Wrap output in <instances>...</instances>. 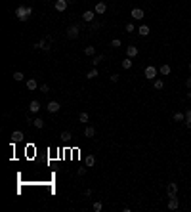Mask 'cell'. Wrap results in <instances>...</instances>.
Returning <instances> with one entry per match:
<instances>
[{"instance_id": "60d3db41", "label": "cell", "mask_w": 191, "mask_h": 212, "mask_svg": "<svg viewBox=\"0 0 191 212\" xmlns=\"http://www.w3.org/2000/svg\"><path fill=\"white\" fill-rule=\"evenodd\" d=\"M189 71H191V63H189Z\"/></svg>"}, {"instance_id": "3957f363", "label": "cell", "mask_w": 191, "mask_h": 212, "mask_svg": "<svg viewBox=\"0 0 191 212\" xmlns=\"http://www.w3.org/2000/svg\"><path fill=\"white\" fill-rule=\"evenodd\" d=\"M143 73H145V79L147 80H155V79H157V75H159V69L155 65H147Z\"/></svg>"}, {"instance_id": "4316f807", "label": "cell", "mask_w": 191, "mask_h": 212, "mask_svg": "<svg viewBox=\"0 0 191 212\" xmlns=\"http://www.w3.org/2000/svg\"><path fill=\"white\" fill-rule=\"evenodd\" d=\"M101 61H103V55L101 54H97V55H94V59H92V65H97V63H101Z\"/></svg>"}, {"instance_id": "30bf717a", "label": "cell", "mask_w": 191, "mask_h": 212, "mask_svg": "<svg viewBox=\"0 0 191 212\" xmlns=\"http://www.w3.org/2000/svg\"><path fill=\"white\" fill-rule=\"evenodd\" d=\"M130 15H132L134 19H136V21H140V19H143V15H145V13H143V10H142V8H134L132 12H130Z\"/></svg>"}, {"instance_id": "9c48e42d", "label": "cell", "mask_w": 191, "mask_h": 212, "mask_svg": "<svg viewBox=\"0 0 191 212\" xmlns=\"http://www.w3.org/2000/svg\"><path fill=\"white\" fill-rule=\"evenodd\" d=\"M94 12H96V15H103V13L107 12V4L105 2H97L96 8H94Z\"/></svg>"}, {"instance_id": "4dcf8cb0", "label": "cell", "mask_w": 191, "mask_h": 212, "mask_svg": "<svg viewBox=\"0 0 191 212\" xmlns=\"http://www.w3.org/2000/svg\"><path fill=\"white\" fill-rule=\"evenodd\" d=\"M118 46H122V42H121L118 38H113V40H111V48H118Z\"/></svg>"}, {"instance_id": "d4e9b609", "label": "cell", "mask_w": 191, "mask_h": 212, "mask_svg": "<svg viewBox=\"0 0 191 212\" xmlns=\"http://www.w3.org/2000/svg\"><path fill=\"white\" fill-rule=\"evenodd\" d=\"M185 126H187V128H191V109H187V111H185Z\"/></svg>"}, {"instance_id": "ac0fdd59", "label": "cell", "mask_w": 191, "mask_h": 212, "mask_svg": "<svg viewBox=\"0 0 191 212\" xmlns=\"http://www.w3.org/2000/svg\"><path fill=\"white\" fill-rule=\"evenodd\" d=\"M38 88V82L34 79H27V90H37Z\"/></svg>"}, {"instance_id": "1f68e13d", "label": "cell", "mask_w": 191, "mask_h": 212, "mask_svg": "<svg viewBox=\"0 0 191 212\" xmlns=\"http://www.w3.org/2000/svg\"><path fill=\"white\" fill-rule=\"evenodd\" d=\"M79 121H80V122H88V113H80V115H79Z\"/></svg>"}, {"instance_id": "52a82bcc", "label": "cell", "mask_w": 191, "mask_h": 212, "mask_svg": "<svg viewBox=\"0 0 191 212\" xmlns=\"http://www.w3.org/2000/svg\"><path fill=\"white\" fill-rule=\"evenodd\" d=\"M67 6H69V2H67V0H55V2H54V8L58 10V12H65Z\"/></svg>"}, {"instance_id": "2e32d148", "label": "cell", "mask_w": 191, "mask_h": 212, "mask_svg": "<svg viewBox=\"0 0 191 212\" xmlns=\"http://www.w3.org/2000/svg\"><path fill=\"white\" fill-rule=\"evenodd\" d=\"M159 73H161L163 76H168L170 73H172V67H170V65H166V63H164V65H161V69H159Z\"/></svg>"}, {"instance_id": "74e56055", "label": "cell", "mask_w": 191, "mask_h": 212, "mask_svg": "<svg viewBox=\"0 0 191 212\" xmlns=\"http://www.w3.org/2000/svg\"><path fill=\"white\" fill-rule=\"evenodd\" d=\"M185 86L191 88V76H187V79H185Z\"/></svg>"}, {"instance_id": "e575fe53", "label": "cell", "mask_w": 191, "mask_h": 212, "mask_svg": "<svg viewBox=\"0 0 191 212\" xmlns=\"http://www.w3.org/2000/svg\"><path fill=\"white\" fill-rule=\"evenodd\" d=\"M100 27H101V23H100V21H92V29H94V31H96V29H100Z\"/></svg>"}, {"instance_id": "8d00e7d4", "label": "cell", "mask_w": 191, "mask_h": 212, "mask_svg": "<svg viewBox=\"0 0 191 212\" xmlns=\"http://www.w3.org/2000/svg\"><path fill=\"white\" fill-rule=\"evenodd\" d=\"M86 168H88V166H84V168H79V176H84V174H86Z\"/></svg>"}, {"instance_id": "484cf974", "label": "cell", "mask_w": 191, "mask_h": 212, "mask_svg": "<svg viewBox=\"0 0 191 212\" xmlns=\"http://www.w3.org/2000/svg\"><path fill=\"white\" fill-rule=\"evenodd\" d=\"M84 54H86V55H96V48H94V46H86V48H84Z\"/></svg>"}, {"instance_id": "7402d4cb", "label": "cell", "mask_w": 191, "mask_h": 212, "mask_svg": "<svg viewBox=\"0 0 191 212\" xmlns=\"http://www.w3.org/2000/svg\"><path fill=\"white\" fill-rule=\"evenodd\" d=\"M122 69H130V67H132V58H128V55H126V58L124 59H122Z\"/></svg>"}, {"instance_id": "d6a6232c", "label": "cell", "mask_w": 191, "mask_h": 212, "mask_svg": "<svg viewBox=\"0 0 191 212\" xmlns=\"http://www.w3.org/2000/svg\"><path fill=\"white\" fill-rule=\"evenodd\" d=\"M124 31H126V33H134L136 29H134V25H132V23H128L126 27H124Z\"/></svg>"}, {"instance_id": "4fadbf2b", "label": "cell", "mask_w": 191, "mask_h": 212, "mask_svg": "<svg viewBox=\"0 0 191 212\" xmlns=\"http://www.w3.org/2000/svg\"><path fill=\"white\" fill-rule=\"evenodd\" d=\"M168 208L170 210H178L180 208V201H178V197H172L168 201Z\"/></svg>"}, {"instance_id": "7c38bea8", "label": "cell", "mask_w": 191, "mask_h": 212, "mask_svg": "<svg viewBox=\"0 0 191 212\" xmlns=\"http://www.w3.org/2000/svg\"><path fill=\"white\" fill-rule=\"evenodd\" d=\"M29 111L31 113H38L40 111V101L38 100H33V101L29 103Z\"/></svg>"}, {"instance_id": "d590c367", "label": "cell", "mask_w": 191, "mask_h": 212, "mask_svg": "<svg viewBox=\"0 0 191 212\" xmlns=\"http://www.w3.org/2000/svg\"><path fill=\"white\" fill-rule=\"evenodd\" d=\"M109 79H111V82H118V75H111Z\"/></svg>"}, {"instance_id": "277c9868", "label": "cell", "mask_w": 191, "mask_h": 212, "mask_svg": "<svg viewBox=\"0 0 191 212\" xmlns=\"http://www.w3.org/2000/svg\"><path fill=\"white\" fill-rule=\"evenodd\" d=\"M166 197H168V199L178 197V184H174V182L166 184Z\"/></svg>"}, {"instance_id": "d6986e66", "label": "cell", "mask_w": 191, "mask_h": 212, "mask_svg": "<svg viewBox=\"0 0 191 212\" xmlns=\"http://www.w3.org/2000/svg\"><path fill=\"white\" fill-rule=\"evenodd\" d=\"M153 88H155V90H163V88H164V80L155 79V80H153Z\"/></svg>"}, {"instance_id": "5b68a950", "label": "cell", "mask_w": 191, "mask_h": 212, "mask_svg": "<svg viewBox=\"0 0 191 212\" xmlns=\"http://www.w3.org/2000/svg\"><path fill=\"white\" fill-rule=\"evenodd\" d=\"M79 31H80V25H71V27L67 29V37H69V38H76V37H79Z\"/></svg>"}, {"instance_id": "8fae6325", "label": "cell", "mask_w": 191, "mask_h": 212, "mask_svg": "<svg viewBox=\"0 0 191 212\" xmlns=\"http://www.w3.org/2000/svg\"><path fill=\"white\" fill-rule=\"evenodd\" d=\"M138 54H140V50H138V46H128V48H126V55H128V58H136V55Z\"/></svg>"}, {"instance_id": "44dd1931", "label": "cell", "mask_w": 191, "mask_h": 212, "mask_svg": "<svg viewBox=\"0 0 191 212\" xmlns=\"http://www.w3.org/2000/svg\"><path fill=\"white\" fill-rule=\"evenodd\" d=\"M174 121H176V122H182V121H185V113H182V111H176V113H174Z\"/></svg>"}, {"instance_id": "8992f818", "label": "cell", "mask_w": 191, "mask_h": 212, "mask_svg": "<svg viewBox=\"0 0 191 212\" xmlns=\"http://www.w3.org/2000/svg\"><path fill=\"white\" fill-rule=\"evenodd\" d=\"M94 17H96V12H92V10H86V12L82 13V21L84 23H92Z\"/></svg>"}, {"instance_id": "f546056e", "label": "cell", "mask_w": 191, "mask_h": 212, "mask_svg": "<svg viewBox=\"0 0 191 212\" xmlns=\"http://www.w3.org/2000/svg\"><path fill=\"white\" fill-rule=\"evenodd\" d=\"M71 138H73V136H71V132H67V130L61 132V139H63V142H69Z\"/></svg>"}, {"instance_id": "7a4b0ae2", "label": "cell", "mask_w": 191, "mask_h": 212, "mask_svg": "<svg viewBox=\"0 0 191 212\" xmlns=\"http://www.w3.org/2000/svg\"><path fill=\"white\" fill-rule=\"evenodd\" d=\"M50 42H52V37H46V38H42V40H38L33 48H34V50H44V52H48V50H50Z\"/></svg>"}, {"instance_id": "f35d334b", "label": "cell", "mask_w": 191, "mask_h": 212, "mask_svg": "<svg viewBox=\"0 0 191 212\" xmlns=\"http://www.w3.org/2000/svg\"><path fill=\"white\" fill-rule=\"evenodd\" d=\"M84 197H92V189H86L84 191Z\"/></svg>"}, {"instance_id": "836d02e7", "label": "cell", "mask_w": 191, "mask_h": 212, "mask_svg": "<svg viewBox=\"0 0 191 212\" xmlns=\"http://www.w3.org/2000/svg\"><path fill=\"white\" fill-rule=\"evenodd\" d=\"M40 92H42V94H46V92H50V86H48V84H42V86H40Z\"/></svg>"}, {"instance_id": "ba28073f", "label": "cell", "mask_w": 191, "mask_h": 212, "mask_svg": "<svg viewBox=\"0 0 191 212\" xmlns=\"http://www.w3.org/2000/svg\"><path fill=\"white\" fill-rule=\"evenodd\" d=\"M46 109H48V113H52V115H54V113H58V111L61 109V105H59V101H50L48 105H46Z\"/></svg>"}, {"instance_id": "5bb4252c", "label": "cell", "mask_w": 191, "mask_h": 212, "mask_svg": "<svg viewBox=\"0 0 191 212\" xmlns=\"http://www.w3.org/2000/svg\"><path fill=\"white\" fill-rule=\"evenodd\" d=\"M23 139V132L21 130H15L13 134H12V143H19Z\"/></svg>"}, {"instance_id": "ab89813d", "label": "cell", "mask_w": 191, "mask_h": 212, "mask_svg": "<svg viewBox=\"0 0 191 212\" xmlns=\"http://www.w3.org/2000/svg\"><path fill=\"white\" fill-rule=\"evenodd\" d=\"M67 2H75V0H67Z\"/></svg>"}, {"instance_id": "603a6c76", "label": "cell", "mask_w": 191, "mask_h": 212, "mask_svg": "<svg viewBox=\"0 0 191 212\" xmlns=\"http://www.w3.org/2000/svg\"><path fill=\"white\" fill-rule=\"evenodd\" d=\"M92 210H94V212H101L103 210V203H101V201H96V203L92 205Z\"/></svg>"}, {"instance_id": "ffe728a7", "label": "cell", "mask_w": 191, "mask_h": 212, "mask_svg": "<svg viewBox=\"0 0 191 212\" xmlns=\"http://www.w3.org/2000/svg\"><path fill=\"white\" fill-rule=\"evenodd\" d=\"M138 33H140V37H147L149 34V25H142V27L138 29Z\"/></svg>"}, {"instance_id": "9a60e30c", "label": "cell", "mask_w": 191, "mask_h": 212, "mask_svg": "<svg viewBox=\"0 0 191 212\" xmlns=\"http://www.w3.org/2000/svg\"><path fill=\"white\" fill-rule=\"evenodd\" d=\"M84 164H86L88 168H92V166L96 164V157H94V155H86V157H84Z\"/></svg>"}, {"instance_id": "cb8c5ba5", "label": "cell", "mask_w": 191, "mask_h": 212, "mask_svg": "<svg viewBox=\"0 0 191 212\" xmlns=\"http://www.w3.org/2000/svg\"><path fill=\"white\" fill-rule=\"evenodd\" d=\"M33 126L40 130V128H44V121H42V118H34V121H33Z\"/></svg>"}, {"instance_id": "6da1fadb", "label": "cell", "mask_w": 191, "mask_h": 212, "mask_svg": "<svg viewBox=\"0 0 191 212\" xmlns=\"http://www.w3.org/2000/svg\"><path fill=\"white\" fill-rule=\"evenodd\" d=\"M31 13H33V8L31 6H17V10H15V17L19 21H27L31 17Z\"/></svg>"}, {"instance_id": "f1b7e54d", "label": "cell", "mask_w": 191, "mask_h": 212, "mask_svg": "<svg viewBox=\"0 0 191 212\" xmlns=\"http://www.w3.org/2000/svg\"><path fill=\"white\" fill-rule=\"evenodd\" d=\"M97 75H100V73H97V69H90L88 73H86V76H88V79H96Z\"/></svg>"}, {"instance_id": "e0dca14e", "label": "cell", "mask_w": 191, "mask_h": 212, "mask_svg": "<svg viewBox=\"0 0 191 212\" xmlns=\"http://www.w3.org/2000/svg\"><path fill=\"white\" fill-rule=\"evenodd\" d=\"M84 136H86V138H94V136H96V128L88 124V126L84 128Z\"/></svg>"}, {"instance_id": "83f0119b", "label": "cell", "mask_w": 191, "mask_h": 212, "mask_svg": "<svg viewBox=\"0 0 191 212\" xmlns=\"http://www.w3.org/2000/svg\"><path fill=\"white\" fill-rule=\"evenodd\" d=\"M23 79H25V75L21 73V71H15V73H13V80L19 82V80H23Z\"/></svg>"}]
</instances>
